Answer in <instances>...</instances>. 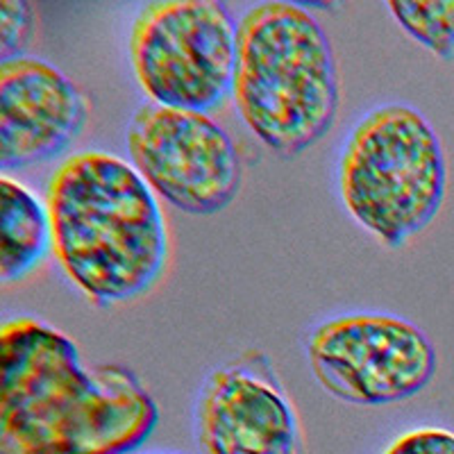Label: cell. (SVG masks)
Instances as JSON below:
<instances>
[{
	"mask_svg": "<svg viewBox=\"0 0 454 454\" xmlns=\"http://www.w3.org/2000/svg\"><path fill=\"white\" fill-rule=\"evenodd\" d=\"M0 454H128L160 409L132 371L84 368L78 346L21 316L0 332Z\"/></svg>",
	"mask_w": 454,
	"mask_h": 454,
	"instance_id": "cell-1",
	"label": "cell"
},
{
	"mask_svg": "<svg viewBox=\"0 0 454 454\" xmlns=\"http://www.w3.org/2000/svg\"><path fill=\"white\" fill-rule=\"evenodd\" d=\"M52 253L93 302H123L164 270L168 237L160 202L139 170L84 150L59 164L48 184Z\"/></svg>",
	"mask_w": 454,
	"mask_h": 454,
	"instance_id": "cell-2",
	"label": "cell"
},
{
	"mask_svg": "<svg viewBox=\"0 0 454 454\" xmlns=\"http://www.w3.org/2000/svg\"><path fill=\"white\" fill-rule=\"evenodd\" d=\"M232 96L250 132L284 157L330 132L340 105L339 71L330 39L309 12L262 3L243 14Z\"/></svg>",
	"mask_w": 454,
	"mask_h": 454,
	"instance_id": "cell-3",
	"label": "cell"
},
{
	"mask_svg": "<svg viewBox=\"0 0 454 454\" xmlns=\"http://www.w3.org/2000/svg\"><path fill=\"white\" fill-rule=\"evenodd\" d=\"M448 186L443 145L407 105H382L364 116L339 161L343 205L359 225L391 248L436 218Z\"/></svg>",
	"mask_w": 454,
	"mask_h": 454,
	"instance_id": "cell-4",
	"label": "cell"
},
{
	"mask_svg": "<svg viewBox=\"0 0 454 454\" xmlns=\"http://www.w3.org/2000/svg\"><path fill=\"white\" fill-rule=\"evenodd\" d=\"M237 27L214 0L148 3L129 32L141 89L166 107L205 114L221 107L232 93Z\"/></svg>",
	"mask_w": 454,
	"mask_h": 454,
	"instance_id": "cell-5",
	"label": "cell"
},
{
	"mask_svg": "<svg viewBox=\"0 0 454 454\" xmlns=\"http://www.w3.org/2000/svg\"><path fill=\"white\" fill-rule=\"evenodd\" d=\"M307 356L327 393L350 404L404 403L427 388L436 350L419 325L393 314L356 311L314 327Z\"/></svg>",
	"mask_w": 454,
	"mask_h": 454,
	"instance_id": "cell-6",
	"label": "cell"
},
{
	"mask_svg": "<svg viewBox=\"0 0 454 454\" xmlns=\"http://www.w3.org/2000/svg\"><path fill=\"white\" fill-rule=\"evenodd\" d=\"M125 141L139 176L182 212L212 216L237 196V148L205 112L148 103L135 112Z\"/></svg>",
	"mask_w": 454,
	"mask_h": 454,
	"instance_id": "cell-7",
	"label": "cell"
},
{
	"mask_svg": "<svg viewBox=\"0 0 454 454\" xmlns=\"http://www.w3.org/2000/svg\"><path fill=\"white\" fill-rule=\"evenodd\" d=\"M205 454H300V429L266 356L250 352L209 372L196 407Z\"/></svg>",
	"mask_w": 454,
	"mask_h": 454,
	"instance_id": "cell-8",
	"label": "cell"
},
{
	"mask_svg": "<svg viewBox=\"0 0 454 454\" xmlns=\"http://www.w3.org/2000/svg\"><path fill=\"white\" fill-rule=\"evenodd\" d=\"M89 119L80 89L36 57L0 64V166L42 164L62 155Z\"/></svg>",
	"mask_w": 454,
	"mask_h": 454,
	"instance_id": "cell-9",
	"label": "cell"
},
{
	"mask_svg": "<svg viewBox=\"0 0 454 454\" xmlns=\"http://www.w3.org/2000/svg\"><path fill=\"white\" fill-rule=\"evenodd\" d=\"M52 248L48 207L12 177H0V278L14 282L30 273Z\"/></svg>",
	"mask_w": 454,
	"mask_h": 454,
	"instance_id": "cell-10",
	"label": "cell"
},
{
	"mask_svg": "<svg viewBox=\"0 0 454 454\" xmlns=\"http://www.w3.org/2000/svg\"><path fill=\"white\" fill-rule=\"evenodd\" d=\"M397 23L443 59L454 57V0H391Z\"/></svg>",
	"mask_w": 454,
	"mask_h": 454,
	"instance_id": "cell-11",
	"label": "cell"
},
{
	"mask_svg": "<svg viewBox=\"0 0 454 454\" xmlns=\"http://www.w3.org/2000/svg\"><path fill=\"white\" fill-rule=\"evenodd\" d=\"M35 26L32 7L21 0H5L0 3V57L3 62L21 57L27 46Z\"/></svg>",
	"mask_w": 454,
	"mask_h": 454,
	"instance_id": "cell-12",
	"label": "cell"
},
{
	"mask_svg": "<svg viewBox=\"0 0 454 454\" xmlns=\"http://www.w3.org/2000/svg\"><path fill=\"white\" fill-rule=\"evenodd\" d=\"M384 454H454V434L439 427H423L403 434Z\"/></svg>",
	"mask_w": 454,
	"mask_h": 454,
	"instance_id": "cell-13",
	"label": "cell"
},
{
	"mask_svg": "<svg viewBox=\"0 0 454 454\" xmlns=\"http://www.w3.org/2000/svg\"><path fill=\"white\" fill-rule=\"evenodd\" d=\"M153 454H177V452H153Z\"/></svg>",
	"mask_w": 454,
	"mask_h": 454,
	"instance_id": "cell-14",
	"label": "cell"
}]
</instances>
